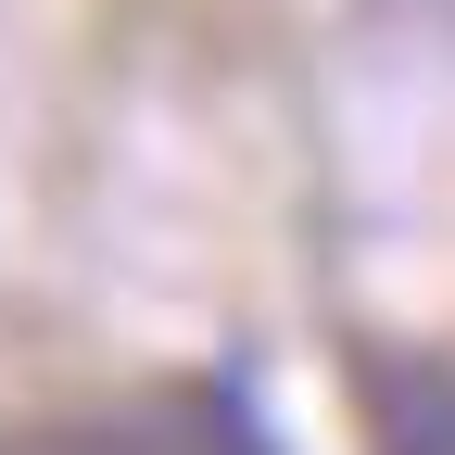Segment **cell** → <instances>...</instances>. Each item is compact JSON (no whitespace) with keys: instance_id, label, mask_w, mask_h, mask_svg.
Returning <instances> with one entry per match:
<instances>
[{"instance_id":"1","label":"cell","mask_w":455,"mask_h":455,"mask_svg":"<svg viewBox=\"0 0 455 455\" xmlns=\"http://www.w3.org/2000/svg\"><path fill=\"white\" fill-rule=\"evenodd\" d=\"M355 405H367V455H455V355L367 341L355 355Z\"/></svg>"},{"instance_id":"2","label":"cell","mask_w":455,"mask_h":455,"mask_svg":"<svg viewBox=\"0 0 455 455\" xmlns=\"http://www.w3.org/2000/svg\"><path fill=\"white\" fill-rule=\"evenodd\" d=\"M127 443L140 455H278V430H266V405L241 379H190V392H164V405H140Z\"/></svg>"},{"instance_id":"3","label":"cell","mask_w":455,"mask_h":455,"mask_svg":"<svg viewBox=\"0 0 455 455\" xmlns=\"http://www.w3.org/2000/svg\"><path fill=\"white\" fill-rule=\"evenodd\" d=\"M0 455H140L127 418H51V430H0Z\"/></svg>"}]
</instances>
